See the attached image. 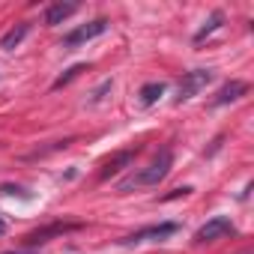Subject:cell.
I'll use <instances>...</instances> for the list:
<instances>
[{
  "mask_svg": "<svg viewBox=\"0 0 254 254\" xmlns=\"http://www.w3.org/2000/svg\"><path fill=\"white\" fill-rule=\"evenodd\" d=\"M165 90H168V84L165 81H150V84H144L141 87V105H156L162 96H165Z\"/></svg>",
  "mask_w": 254,
  "mask_h": 254,
  "instance_id": "10",
  "label": "cell"
},
{
  "mask_svg": "<svg viewBox=\"0 0 254 254\" xmlns=\"http://www.w3.org/2000/svg\"><path fill=\"white\" fill-rule=\"evenodd\" d=\"M6 233V221H3V215H0V236Z\"/></svg>",
  "mask_w": 254,
  "mask_h": 254,
  "instance_id": "16",
  "label": "cell"
},
{
  "mask_svg": "<svg viewBox=\"0 0 254 254\" xmlns=\"http://www.w3.org/2000/svg\"><path fill=\"white\" fill-rule=\"evenodd\" d=\"M108 30V18H93L87 24H78L75 30H69L63 36V48H78V45H87L93 39H99L102 33Z\"/></svg>",
  "mask_w": 254,
  "mask_h": 254,
  "instance_id": "4",
  "label": "cell"
},
{
  "mask_svg": "<svg viewBox=\"0 0 254 254\" xmlns=\"http://www.w3.org/2000/svg\"><path fill=\"white\" fill-rule=\"evenodd\" d=\"M221 24H224V12H218V9H215V12L209 15V21H203V27H200L197 33H194V42L200 45V42H203L206 36H212V33H215V30H218Z\"/></svg>",
  "mask_w": 254,
  "mask_h": 254,
  "instance_id": "12",
  "label": "cell"
},
{
  "mask_svg": "<svg viewBox=\"0 0 254 254\" xmlns=\"http://www.w3.org/2000/svg\"><path fill=\"white\" fill-rule=\"evenodd\" d=\"M81 72H87V66H84V63H78V66H72V69H66V75H60V78L54 81V90H60V87H66V84H69V81H75V78H78Z\"/></svg>",
  "mask_w": 254,
  "mask_h": 254,
  "instance_id": "13",
  "label": "cell"
},
{
  "mask_svg": "<svg viewBox=\"0 0 254 254\" xmlns=\"http://www.w3.org/2000/svg\"><path fill=\"white\" fill-rule=\"evenodd\" d=\"M78 12V3H54V6H48L45 9V24L48 27H54V24H63L66 18H72Z\"/></svg>",
  "mask_w": 254,
  "mask_h": 254,
  "instance_id": "9",
  "label": "cell"
},
{
  "mask_svg": "<svg viewBox=\"0 0 254 254\" xmlns=\"http://www.w3.org/2000/svg\"><path fill=\"white\" fill-rule=\"evenodd\" d=\"M141 150L138 147H132V150H120L117 156H111L105 165H102V171H99V180H108V177H114V174H120L126 165H132L135 162V156H138Z\"/></svg>",
  "mask_w": 254,
  "mask_h": 254,
  "instance_id": "7",
  "label": "cell"
},
{
  "mask_svg": "<svg viewBox=\"0 0 254 254\" xmlns=\"http://www.w3.org/2000/svg\"><path fill=\"white\" fill-rule=\"evenodd\" d=\"M0 194H18V197H30V194H27V189H21V186H0Z\"/></svg>",
  "mask_w": 254,
  "mask_h": 254,
  "instance_id": "15",
  "label": "cell"
},
{
  "mask_svg": "<svg viewBox=\"0 0 254 254\" xmlns=\"http://www.w3.org/2000/svg\"><path fill=\"white\" fill-rule=\"evenodd\" d=\"M108 90H114V81H105V84H102V87L93 93V99H90V102H93V105H99V102L105 99V93H108Z\"/></svg>",
  "mask_w": 254,
  "mask_h": 254,
  "instance_id": "14",
  "label": "cell"
},
{
  "mask_svg": "<svg viewBox=\"0 0 254 254\" xmlns=\"http://www.w3.org/2000/svg\"><path fill=\"white\" fill-rule=\"evenodd\" d=\"M30 33V24H18V27H12L9 33H3V39H0V48L3 51H12V48H18L21 42H24V36Z\"/></svg>",
  "mask_w": 254,
  "mask_h": 254,
  "instance_id": "11",
  "label": "cell"
},
{
  "mask_svg": "<svg viewBox=\"0 0 254 254\" xmlns=\"http://www.w3.org/2000/svg\"><path fill=\"white\" fill-rule=\"evenodd\" d=\"M209 81H212V69H191V72H186V75H183V81H180V87H177L174 102H177V105L189 102V99H191V96H197Z\"/></svg>",
  "mask_w": 254,
  "mask_h": 254,
  "instance_id": "5",
  "label": "cell"
},
{
  "mask_svg": "<svg viewBox=\"0 0 254 254\" xmlns=\"http://www.w3.org/2000/svg\"><path fill=\"white\" fill-rule=\"evenodd\" d=\"M242 254H251V251H242Z\"/></svg>",
  "mask_w": 254,
  "mask_h": 254,
  "instance_id": "18",
  "label": "cell"
},
{
  "mask_svg": "<svg viewBox=\"0 0 254 254\" xmlns=\"http://www.w3.org/2000/svg\"><path fill=\"white\" fill-rule=\"evenodd\" d=\"M3 254H33V248H27V251H3Z\"/></svg>",
  "mask_w": 254,
  "mask_h": 254,
  "instance_id": "17",
  "label": "cell"
},
{
  "mask_svg": "<svg viewBox=\"0 0 254 254\" xmlns=\"http://www.w3.org/2000/svg\"><path fill=\"white\" fill-rule=\"evenodd\" d=\"M180 230L177 221H162V224H150V227H141L129 236H123L120 245H141V242H165L168 236H174Z\"/></svg>",
  "mask_w": 254,
  "mask_h": 254,
  "instance_id": "2",
  "label": "cell"
},
{
  "mask_svg": "<svg viewBox=\"0 0 254 254\" xmlns=\"http://www.w3.org/2000/svg\"><path fill=\"white\" fill-rule=\"evenodd\" d=\"M171 165H174V150L171 147H165L147 168H141L138 174H132V177H126V180H120V191L126 194V191H132V189H147V186H159L168 174H171Z\"/></svg>",
  "mask_w": 254,
  "mask_h": 254,
  "instance_id": "1",
  "label": "cell"
},
{
  "mask_svg": "<svg viewBox=\"0 0 254 254\" xmlns=\"http://www.w3.org/2000/svg\"><path fill=\"white\" fill-rule=\"evenodd\" d=\"M245 93H248V84H245V81H227V84H224V87L212 96V108H221V105L239 102Z\"/></svg>",
  "mask_w": 254,
  "mask_h": 254,
  "instance_id": "8",
  "label": "cell"
},
{
  "mask_svg": "<svg viewBox=\"0 0 254 254\" xmlns=\"http://www.w3.org/2000/svg\"><path fill=\"white\" fill-rule=\"evenodd\" d=\"M84 224L81 221H54V224H48V227H39V230H30L27 236H24V242H27V248H39V245H45V242H51V239H57V236H66V233H72V230H81Z\"/></svg>",
  "mask_w": 254,
  "mask_h": 254,
  "instance_id": "3",
  "label": "cell"
},
{
  "mask_svg": "<svg viewBox=\"0 0 254 254\" xmlns=\"http://www.w3.org/2000/svg\"><path fill=\"white\" fill-rule=\"evenodd\" d=\"M236 233V227H233V221L227 218V215H215V218H209L197 233H194V242L197 245H206V242H218V239H227V236H233Z\"/></svg>",
  "mask_w": 254,
  "mask_h": 254,
  "instance_id": "6",
  "label": "cell"
}]
</instances>
